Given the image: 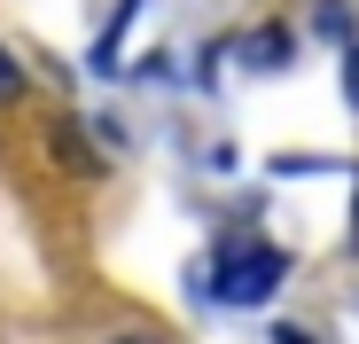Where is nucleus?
Instances as JSON below:
<instances>
[{
	"label": "nucleus",
	"mask_w": 359,
	"mask_h": 344,
	"mask_svg": "<svg viewBox=\"0 0 359 344\" xmlns=\"http://www.w3.org/2000/svg\"><path fill=\"white\" fill-rule=\"evenodd\" d=\"M281 274H289V258L273 243H226L219 251V298L226 305H266L281 290Z\"/></svg>",
	"instance_id": "obj_1"
},
{
	"label": "nucleus",
	"mask_w": 359,
	"mask_h": 344,
	"mask_svg": "<svg viewBox=\"0 0 359 344\" xmlns=\"http://www.w3.org/2000/svg\"><path fill=\"white\" fill-rule=\"evenodd\" d=\"M289 55H297V39H289L281 24H258V32L243 39V63H250V71H289Z\"/></svg>",
	"instance_id": "obj_2"
},
{
	"label": "nucleus",
	"mask_w": 359,
	"mask_h": 344,
	"mask_svg": "<svg viewBox=\"0 0 359 344\" xmlns=\"http://www.w3.org/2000/svg\"><path fill=\"white\" fill-rule=\"evenodd\" d=\"M55 157H63L71 180H94V172H102V157L86 149V133H79V126H55Z\"/></svg>",
	"instance_id": "obj_3"
},
{
	"label": "nucleus",
	"mask_w": 359,
	"mask_h": 344,
	"mask_svg": "<svg viewBox=\"0 0 359 344\" xmlns=\"http://www.w3.org/2000/svg\"><path fill=\"white\" fill-rule=\"evenodd\" d=\"M313 32H320V39H336V47H344V39H359V16H351V8H344V0H320V8H313Z\"/></svg>",
	"instance_id": "obj_4"
},
{
	"label": "nucleus",
	"mask_w": 359,
	"mask_h": 344,
	"mask_svg": "<svg viewBox=\"0 0 359 344\" xmlns=\"http://www.w3.org/2000/svg\"><path fill=\"white\" fill-rule=\"evenodd\" d=\"M344 102H351V110H359V39H351V47H344Z\"/></svg>",
	"instance_id": "obj_5"
},
{
	"label": "nucleus",
	"mask_w": 359,
	"mask_h": 344,
	"mask_svg": "<svg viewBox=\"0 0 359 344\" xmlns=\"http://www.w3.org/2000/svg\"><path fill=\"white\" fill-rule=\"evenodd\" d=\"M16 94H24V71L8 63V55H0V102H16Z\"/></svg>",
	"instance_id": "obj_6"
},
{
	"label": "nucleus",
	"mask_w": 359,
	"mask_h": 344,
	"mask_svg": "<svg viewBox=\"0 0 359 344\" xmlns=\"http://www.w3.org/2000/svg\"><path fill=\"white\" fill-rule=\"evenodd\" d=\"M109 344H172V336H156V329H126V336H109Z\"/></svg>",
	"instance_id": "obj_7"
},
{
	"label": "nucleus",
	"mask_w": 359,
	"mask_h": 344,
	"mask_svg": "<svg viewBox=\"0 0 359 344\" xmlns=\"http://www.w3.org/2000/svg\"><path fill=\"white\" fill-rule=\"evenodd\" d=\"M273 344H313V336L305 329H273Z\"/></svg>",
	"instance_id": "obj_8"
},
{
	"label": "nucleus",
	"mask_w": 359,
	"mask_h": 344,
	"mask_svg": "<svg viewBox=\"0 0 359 344\" xmlns=\"http://www.w3.org/2000/svg\"><path fill=\"white\" fill-rule=\"evenodd\" d=\"M351 243H359V204H351Z\"/></svg>",
	"instance_id": "obj_9"
}]
</instances>
